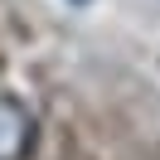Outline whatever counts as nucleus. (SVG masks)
Instances as JSON below:
<instances>
[{"instance_id":"obj_1","label":"nucleus","mask_w":160,"mask_h":160,"mask_svg":"<svg viewBox=\"0 0 160 160\" xmlns=\"http://www.w3.org/2000/svg\"><path fill=\"white\" fill-rule=\"evenodd\" d=\"M34 141H39V121L20 97L0 92V160H29Z\"/></svg>"}]
</instances>
